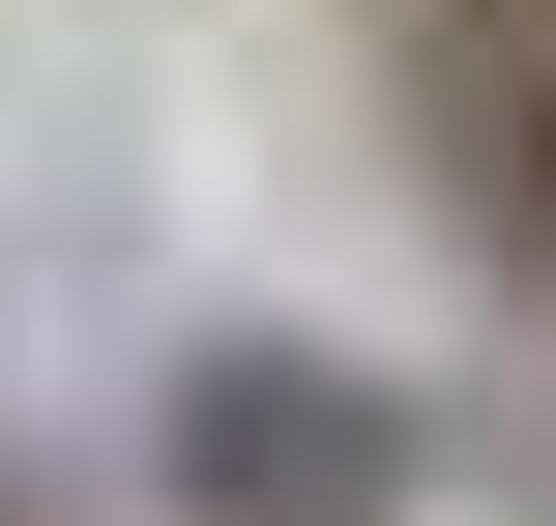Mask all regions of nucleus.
Masks as SVG:
<instances>
[{
	"label": "nucleus",
	"mask_w": 556,
	"mask_h": 526,
	"mask_svg": "<svg viewBox=\"0 0 556 526\" xmlns=\"http://www.w3.org/2000/svg\"><path fill=\"white\" fill-rule=\"evenodd\" d=\"M0 526H88V498H59V469H0Z\"/></svg>",
	"instance_id": "3"
},
{
	"label": "nucleus",
	"mask_w": 556,
	"mask_h": 526,
	"mask_svg": "<svg viewBox=\"0 0 556 526\" xmlns=\"http://www.w3.org/2000/svg\"><path fill=\"white\" fill-rule=\"evenodd\" d=\"M176 526H410L381 381H352V351H293V322L176 351Z\"/></svg>",
	"instance_id": "1"
},
{
	"label": "nucleus",
	"mask_w": 556,
	"mask_h": 526,
	"mask_svg": "<svg viewBox=\"0 0 556 526\" xmlns=\"http://www.w3.org/2000/svg\"><path fill=\"white\" fill-rule=\"evenodd\" d=\"M410 117H440V176H469V234L556 264V0H440V29H410Z\"/></svg>",
	"instance_id": "2"
}]
</instances>
